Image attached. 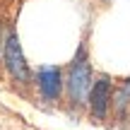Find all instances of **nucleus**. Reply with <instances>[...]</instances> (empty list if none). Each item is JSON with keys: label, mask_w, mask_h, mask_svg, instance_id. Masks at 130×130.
<instances>
[{"label": "nucleus", "mask_w": 130, "mask_h": 130, "mask_svg": "<svg viewBox=\"0 0 130 130\" xmlns=\"http://www.w3.org/2000/svg\"><path fill=\"white\" fill-rule=\"evenodd\" d=\"M92 65L87 58V46H79L75 53L72 63H70L68 72V94L72 106H82L84 101H89V92H92Z\"/></svg>", "instance_id": "f257e3e1"}, {"label": "nucleus", "mask_w": 130, "mask_h": 130, "mask_svg": "<svg viewBox=\"0 0 130 130\" xmlns=\"http://www.w3.org/2000/svg\"><path fill=\"white\" fill-rule=\"evenodd\" d=\"M3 58H5V68L12 75V79H17V82H22V84L31 82V70H29L27 60H24L22 43H19L17 31L7 34V39H5V43H3Z\"/></svg>", "instance_id": "f03ea898"}, {"label": "nucleus", "mask_w": 130, "mask_h": 130, "mask_svg": "<svg viewBox=\"0 0 130 130\" xmlns=\"http://www.w3.org/2000/svg\"><path fill=\"white\" fill-rule=\"evenodd\" d=\"M36 84L46 101H56L63 92V72L58 65H43L36 70Z\"/></svg>", "instance_id": "7ed1b4c3"}, {"label": "nucleus", "mask_w": 130, "mask_h": 130, "mask_svg": "<svg viewBox=\"0 0 130 130\" xmlns=\"http://www.w3.org/2000/svg\"><path fill=\"white\" fill-rule=\"evenodd\" d=\"M108 104H111V82L106 77H99L92 84V92H89V108H92V116L96 121L106 118Z\"/></svg>", "instance_id": "20e7f679"}, {"label": "nucleus", "mask_w": 130, "mask_h": 130, "mask_svg": "<svg viewBox=\"0 0 130 130\" xmlns=\"http://www.w3.org/2000/svg\"><path fill=\"white\" fill-rule=\"evenodd\" d=\"M130 99V79L125 82V87H123V92H121V96H118V104H125Z\"/></svg>", "instance_id": "39448f33"}]
</instances>
